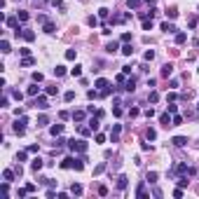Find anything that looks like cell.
Listing matches in <instances>:
<instances>
[{"mask_svg": "<svg viewBox=\"0 0 199 199\" xmlns=\"http://www.w3.org/2000/svg\"><path fill=\"white\" fill-rule=\"evenodd\" d=\"M112 115L115 117H122V108H112Z\"/></svg>", "mask_w": 199, "mask_h": 199, "instance_id": "61", "label": "cell"}, {"mask_svg": "<svg viewBox=\"0 0 199 199\" xmlns=\"http://www.w3.org/2000/svg\"><path fill=\"white\" fill-rule=\"evenodd\" d=\"M89 129H92V131H96V129H99V117H96V120H92V122H89Z\"/></svg>", "mask_w": 199, "mask_h": 199, "instance_id": "44", "label": "cell"}, {"mask_svg": "<svg viewBox=\"0 0 199 199\" xmlns=\"http://www.w3.org/2000/svg\"><path fill=\"white\" fill-rule=\"evenodd\" d=\"M148 99H150V103H157V101H159V94H157V92L152 89V92L148 94Z\"/></svg>", "mask_w": 199, "mask_h": 199, "instance_id": "29", "label": "cell"}, {"mask_svg": "<svg viewBox=\"0 0 199 199\" xmlns=\"http://www.w3.org/2000/svg\"><path fill=\"white\" fill-rule=\"evenodd\" d=\"M145 180H148V183H157V173H155V171H150V173L145 176Z\"/></svg>", "mask_w": 199, "mask_h": 199, "instance_id": "36", "label": "cell"}, {"mask_svg": "<svg viewBox=\"0 0 199 199\" xmlns=\"http://www.w3.org/2000/svg\"><path fill=\"white\" fill-rule=\"evenodd\" d=\"M133 89H136V77L124 80V92H133Z\"/></svg>", "mask_w": 199, "mask_h": 199, "instance_id": "6", "label": "cell"}, {"mask_svg": "<svg viewBox=\"0 0 199 199\" xmlns=\"http://www.w3.org/2000/svg\"><path fill=\"white\" fill-rule=\"evenodd\" d=\"M26 195H28V190H26V187H21V190H17V197H19V199H24Z\"/></svg>", "mask_w": 199, "mask_h": 199, "instance_id": "45", "label": "cell"}, {"mask_svg": "<svg viewBox=\"0 0 199 199\" xmlns=\"http://www.w3.org/2000/svg\"><path fill=\"white\" fill-rule=\"evenodd\" d=\"M127 5H129V9H131V7H138V0H129Z\"/></svg>", "mask_w": 199, "mask_h": 199, "instance_id": "63", "label": "cell"}, {"mask_svg": "<svg viewBox=\"0 0 199 199\" xmlns=\"http://www.w3.org/2000/svg\"><path fill=\"white\" fill-rule=\"evenodd\" d=\"M178 124H183V117H180V115H173V120H171V127H178Z\"/></svg>", "mask_w": 199, "mask_h": 199, "instance_id": "35", "label": "cell"}, {"mask_svg": "<svg viewBox=\"0 0 199 199\" xmlns=\"http://www.w3.org/2000/svg\"><path fill=\"white\" fill-rule=\"evenodd\" d=\"M70 75H73V77H82V66H75V68H70Z\"/></svg>", "mask_w": 199, "mask_h": 199, "instance_id": "22", "label": "cell"}, {"mask_svg": "<svg viewBox=\"0 0 199 199\" xmlns=\"http://www.w3.org/2000/svg\"><path fill=\"white\" fill-rule=\"evenodd\" d=\"M143 59H145V61H152V59H155V49H148V52L143 54Z\"/></svg>", "mask_w": 199, "mask_h": 199, "instance_id": "33", "label": "cell"}, {"mask_svg": "<svg viewBox=\"0 0 199 199\" xmlns=\"http://www.w3.org/2000/svg\"><path fill=\"white\" fill-rule=\"evenodd\" d=\"M54 75H56V77H63V75H66V66H56L54 68Z\"/></svg>", "mask_w": 199, "mask_h": 199, "instance_id": "23", "label": "cell"}, {"mask_svg": "<svg viewBox=\"0 0 199 199\" xmlns=\"http://www.w3.org/2000/svg\"><path fill=\"white\" fill-rule=\"evenodd\" d=\"M105 52H108V54H115V52H117V42H108V45H105Z\"/></svg>", "mask_w": 199, "mask_h": 199, "instance_id": "20", "label": "cell"}, {"mask_svg": "<svg viewBox=\"0 0 199 199\" xmlns=\"http://www.w3.org/2000/svg\"><path fill=\"white\" fill-rule=\"evenodd\" d=\"M19 52H21V56H31V49H28V47H21Z\"/></svg>", "mask_w": 199, "mask_h": 199, "instance_id": "56", "label": "cell"}, {"mask_svg": "<svg viewBox=\"0 0 199 199\" xmlns=\"http://www.w3.org/2000/svg\"><path fill=\"white\" fill-rule=\"evenodd\" d=\"M77 131L82 133V136H89V133H92V129H89V127H80V129H77Z\"/></svg>", "mask_w": 199, "mask_h": 199, "instance_id": "46", "label": "cell"}, {"mask_svg": "<svg viewBox=\"0 0 199 199\" xmlns=\"http://www.w3.org/2000/svg\"><path fill=\"white\" fill-rule=\"evenodd\" d=\"M173 197H183V187H176L173 190Z\"/></svg>", "mask_w": 199, "mask_h": 199, "instance_id": "62", "label": "cell"}, {"mask_svg": "<svg viewBox=\"0 0 199 199\" xmlns=\"http://www.w3.org/2000/svg\"><path fill=\"white\" fill-rule=\"evenodd\" d=\"M52 5H54V7H59V9H63V0H52Z\"/></svg>", "mask_w": 199, "mask_h": 199, "instance_id": "58", "label": "cell"}, {"mask_svg": "<svg viewBox=\"0 0 199 199\" xmlns=\"http://www.w3.org/2000/svg\"><path fill=\"white\" fill-rule=\"evenodd\" d=\"M33 63H35V59H31V56H24V59L19 61V66H21V68H28V66H33Z\"/></svg>", "mask_w": 199, "mask_h": 199, "instance_id": "14", "label": "cell"}, {"mask_svg": "<svg viewBox=\"0 0 199 199\" xmlns=\"http://www.w3.org/2000/svg\"><path fill=\"white\" fill-rule=\"evenodd\" d=\"M145 2H155V0H145Z\"/></svg>", "mask_w": 199, "mask_h": 199, "instance_id": "64", "label": "cell"}, {"mask_svg": "<svg viewBox=\"0 0 199 199\" xmlns=\"http://www.w3.org/2000/svg\"><path fill=\"white\" fill-rule=\"evenodd\" d=\"M26 94H28V96H37V94H40V87H37V84L28 87V92H26Z\"/></svg>", "mask_w": 199, "mask_h": 199, "instance_id": "24", "label": "cell"}, {"mask_svg": "<svg viewBox=\"0 0 199 199\" xmlns=\"http://www.w3.org/2000/svg\"><path fill=\"white\" fill-rule=\"evenodd\" d=\"M26 124H28V120H26V117H21V120H17V122H14V133H19V136H24V133H26Z\"/></svg>", "mask_w": 199, "mask_h": 199, "instance_id": "2", "label": "cell"}, {"mask_svg": "<svg viewBox=\"0 0 199 199\" xmlns=\"http://www.w3.org/2000/svg\"><path fill=\"white\" fill-rule=\"evenodd\" d=\"M127 185H129V178H127V176H120V178H117V187H120V190H127Z\"/></svg>", "mask_w": 199, "mask_h": 199, "instance_id": "12", "label": "cell"}, {"mask_svg": "<svg viewBox=\"0 0 199 199\" xmlns=\"http://www.w3.org/2000/svg\"><path fill=\"white\" fill-rule=\"evenodd\" d=\"M75 159H77V157H66V159L61 162V169H73V166H75Z\"/></svg>", "mask_w": 199, "mask_h": 199, "instance_id": "8", "label": "cell"}, {"mask_svg": "<svg viewBox=\"0 0 199 199\" xmlns=\"http://www.w3.org/2000/svg\"><path fill=\"white\" fill-rule=\"evenodd\" d=\"M59 117H61V120H68V117H73V115H70L68 110H61V112H59Z\"/></svg>", "mask_w": 199, "mask_h": 199, "instance_id": "53", "label": "cell"}, {"mask_svg": "<svg viewBox=\"0 0 199 199\" xmlns=\"http://www.w3.org/2000/svg\"><path fill=\"white\" fill-rule=\"evenodd\" d=\"M87 24H89V26H96V24H99V19H96V17H89V19H87Z\"/></svg>", "mask_w": 199, "mask_h": 199, "instance_id": "54", "label": "cell"}, {"mask_svg": "<svg viewBox=\"0 0 199 199\" xmlns=\"http://www.w3.org/2000/svg\"><path fill=\"white\" fill-rule=\"evenodd\" d=\"M171 73H173V66H171V63H166V66H162V75H164V77H169Z\"/></svg>", "mask_w": 199, "mask_h": 199, "instance_id": "21", "label": "cell"}, {"mask_svg": "<svg viewBox=\"0 0 199 199\" xmlns=\"http://www.w3.org/2000/svg\"><path fill=\"white\" fill-rule=\"evenodd\" d=\"M120 40H122V42H129V40H131V33H122V37H120Z\"/></svg>", "mask_w": 199, "mask_h": 199, "instance_id": "60", "label": "cell"}, {"mask_svg": "<svg viewBox=\"0 0 199 199\" xmlns=\"http://www.w3.org/2000/svg\"><path fill=\"white\" fill-rule=\"evenodd\" d=\"M185 40H187V35H185V33H176V45H183Z\"/></svg>", "mask_w": 199, "mask_h": 199, "instance_id": "28", "label": "cell"}, {"mask_svg": "<svg viewBox=\"0 0 199 199\" xmlns=\"http://www.w3.org/2000/svg\"><path fill=\"white\" fill-rule=\"evenodd\" d=\"M42 28H45V33H54V31H56V24H54V21H45Z\"/></svg>", "mask_w": 199, "mask_h": 199, "instance_id": "11", "label": "cell"}, {"mask_svg": "<svg viewBox=\"0 0 199 199\" xmlns=\"http://www.w3.org/2000/svg\"><path fill=\"white\" fill-rule=\"evenodd\" d=\"M105 171V164H99L96 169H94V176H99V173H103Z\"/></svg>", "mask_w": 199, "mask_h": 199, "instance_id": "48", "label": "cell"}, {"mask_svg": "<svg viewBox=\"0 0 199 199\" xmlns=\"http://www.w3.org/2000/svg\"><path fill=\"white\" fill-rule=\"evenodd\" d=\"M162 31H164V33H176V26L169 24V21H164V24H162Z\"/></svg>", "mask_w": 199, "mask_h": 199, "instance_id": "17", "label": "cell"}, {"mask_svg": "<svg viewBox=\"0 0 199 199\" xmlns=\"http://www.w3.org/2000/svg\"><path fill=\"white\" fill-rule=\"evenodd\" d=\"M5 24L9 28H19V17H9V19H5Z\"/></svg>", "mask_w": 199, "mask_h": 199, "instance_id": "10", "label": "cell"}, {"mask_svg": "<svg viewBox=\"0 0 199 199\" xmlns=\"http://www.w3.org/2000/svg\"><path fill=\"white\" fill-rule=\"evenodd\" d=\"M145 136H148L150 141H155V138H157V131H155V129H148V131H145Z\"/></svg>", "mask_w": 199, "mask_h": 199, "instance_id": "41", "label": "cell"}, {"mask_svg": "<svg viewBox=\"0 0 199 199\" xmlns=\"http://www.w3.org/2000/svg\"><path fill=\"white\" fill-rule=\"evenodd\" d=\"M2 178H5L7 183H12V180H14V171H12V169H5V171H2Z\"/></svg>", "mask_w": 199, "mask_h": 199, "instance_id": "15", "label": "cell"}, {"mask_svg": "<svg viewBox=\"0 0 199 199\" xmlns=\"http://www.w3.org/2000/svg\"><path fill=\"white\" fill-rule=\"evenodd\" d=\"M33 80H35V82H42V80H45V75H42V73H33Z\"/></svg>", "mask_w": 199, "mask_h": 199, "instance_id": "52", "label": "cell"}, {"mask_svg": "<svg viewBox=\"0 0 199 199\" xmlns=\"http://www.w3.org/2000/svg\"><path fill=\"white\" fill-rule=\"evenodd\" d=\"M136 197H145V185H143V183L138 185V190H136Z\"/></svg>", "mask_w": 199, "mask_h": 199, "instance_id": "39", "label": "cell"}, {"mask_svg": "<svg viewBox=\"0 0 199 199\" xmlns=\"http://www.w3.org/2000/svg\"><path fill=\"white\" fill-rule=\"evenodd\" d=\"M171 143H173L176 148H185V145H187V138H185V136H173Z\"/></svg>", "mask_w": 199, "mask_h": 199, "instance_id": "4", "label": "cell"}, {"mask_svg": "<svg viewBox=\"0 0 199 199\" xmlns=\"http://www.w3.org/2000/svg\"><path fill=\"white\" fill-rule=\"evenodd\" d=\"M108 14H110V9H105V7H101V9H99V17H101V19H108Z\"/></svg>", "mask_w": 199, "mask_h": 199, "instance_id": "40", "label": "cell"}, {"mask_svg": "<svg viewBox=\"0 0 199 199\" xmlns=\"http://www.w3.org/2000/svg\"><path fill=\"white\" fill-rule=\"evenodd\" d=\"M187 26H190V28H195V26H197V17H190V21H187Z\"/></svg>", "mask_w": 199, "mask_h": 199, "instance_id": "55", "label": "cell"}, {"mask_svg": "<svg viewBox=\"0 0 199 199\" xmlns=\"http://www.w3.org/2000/svg\"><path fill=\"white\" fill-rule=\"evenodd\" d=\"M17 17H19V21H28V12H26V9H19Z\"/></svg>", "mask_w": 199, "mask_h": 199, "instance_id": "25", "label": "cell"}, {"mask_svg": "<svg viewBox=\"0 0 199 199\" xmlns=\"http://www.w3.org/2000/svg\"><path fill=\"white\" fill-rule=\"evenodd\" d=\"M120 131H122V124H115V127H112V131H110V138H112V143L120 138Z\"/></svg>", "mask_w": 199, "mask_h": 199, "instance_id": "9", "label": "cell"}, {"mask_svg": "<svg viewBox=\"0 0 199 199\" xmlns=\"http://www.w3.org/2000/svg\"><path fill=\"white\" fill-rule=\"evenodd\" d=\"M63 99H66L68 103H70V101L75 99V92H66V94H63Z\"/></svg>", "mask_w": 199, "mask_h": 199, "instance_id": "47", "label": "cell"}, {"mask_svg": "<svg viewBox=\"0 0 199 199\" xmlns=\"http://www.w3.org/2000/svg\"><path fill=\"white\" fill-rule=\"evenodd\" d=\"M21 37H24L26 42H33V40H35V33H33V31H28V28H24V31H21Z\"/></svg>", "mask_w": 199, "mask_h": 199, "instance_id": "7", "label": "cell"}, {"mask_svg": "<svg viewBox=\"0 0 199 199\" xmlns=\"http://www.w3.org/2000/svg\"><path fill=\"white\" fill-rule=\"evenodd\" d=\"M176 183H178V187H185V185H187V178H178Z\"/></svg>", "mask_w": 199, "mask_h": 199, "instance_id": "57", "label": "cell"}, {"mask_svg": "<svg viewBox=\"0 0 199 199\" xmlns=\"http://www.w3.org/2000/svg\"><path fill=\"white\" fill-rule=\"evenodd\" d=\"M171 120H173V117H171V112H169V110H166V112H162V115H159V122H162L164 127H171Z\"/></svg>", "mask_w": 199, "mask_h": 199, "instance_id": "5", "label": "cell"}, {"mask_svg": "<svg viewBox=\"0 0 199 199\" xmlns=\"http://www.w3.org/2000/svg\"><path fill=\"white\" fill-rule=\"evenodd\" d=\"M68 148H70L73 152H87V143H84V141H75V138H73V141H68Z\"/></svg>", "mask_w": 199, "mask_h": 199, "instance_id": "1", "label": "cell"}, {"mask_svg": "<svg viewBox=\"0 0 199 199\" xmlns=\"http://www.w3.org/2000/svg\"><path fill=\"white\" fill-rule=\"evenodd\" d=\"M0 49L7 54V52H9V42H7V40H2V42H0Z\"/></svg>", "mask_w": 199, "mask_h": 199, "instance_id": "42", "label": "cell"}, {"mask_svg": "<svg viewBox=\"0 0 199 199\" xmlns=\"http://www.w3.org/2000/svg\"><path fill=\"white\" fill-rule=\"evenodd\" d=\"M42 166H45V162H42V159H40V157H35L33 162H31V169H33V171H40V169H42Z\"/></svg>", "mask_w": 199, "mask_h": 199, "instance_id": "13", "label": "cell"}, {"mask_svg": "<svg viewBox=\"0 0 199 199\" xmlns=\"http://www.w3.org/2000/svg\"><path fill=\"white\" fill-rule=\"evenodd\" d=\"M122 54H124V56H131V54H133V47L129 45V42H124V47H122Z\"/></svg>", "mask_w": 199, "mask_h": 199, "instance_id": "19", "label": "cell"}, {"mask_svg": "<svg viewBox=\"0 0 199 199\" xmlns=\"http://www.w3.org/2000/svg\"><path fill=\"white\" fill-rule=\"evenodd\" d=\"M73 120H75V122H82V120H84V112H82V110H75V112H73Z\"/></svg>", "mask_w": 199, "mask_h": 199, "instance_id": "26", "label": "cell"}, {"mask_svg": "<svg viewBox=\"0 0 199 199\" xmlns=\"http://www.w3.org/2000/svg\"><path fill=\"white\" fill-rule=\"evenodd\" d=\"M99 195H101V197H105V195H108V187H105V185H101V187H99Z\"/></svg>", "mask_w": 199, "mask_h": 199, "instance_id": "59", "label": "cell"}, {"mask_svg": "<svg viewBox=\"0 0 199 199\" xmlns=\"http://www.w3.org/2000/svg\"><path fill=\"white\" fill-rule=\"evenodd\" d=\"M145 117H148V120L155 117V108H145Z\"/></svg>", "mask_w": 199, "mask_h": 199, "instance_id": "49", "label": "cell"}, {"mask_svg": "<svg viewBox=\"0 0 199 199\" xmlns=\"http://www.w3.org/2000/svg\"><path fill=\"white\" fill-rule=\"evenodd\" d=\"M12 96H14V99H17V101H21V99H24V94H21L19 89H14V92H12Z\"/></svg>", "mask_w": 199, "mask_h": 199, "instance_id": "51", "label": "cell"}, {"mask_svg": "<svg viewBox=\"0 0 199 199\" xmlns=\"http://www.w3.org/2000/svg\"><path fill=\"white\" fill-rule=\"evenodd\" d=\"M75 56H77V52H75V49H66V59H68V61H73Z\"/></svg>", "mask_w": 199, "mask_h": 199, "instance_id": "37", "label": "cell"}, {"mask_svg": "<svg viewBox=\"0 0 199 199\" xmlns=\"http://www.w3.org/2000/svg\"><path fill=\"white\" fill-rule=\"evenodd\" d=\"M45 92H47V96H56L59 94V87H47Z\"/></svg>", "mask_w": 199, "mask_h": 199, "instance_id": "34", "label": "cell"}, {"mask_svg": "<svg viewBox=\"0 0 199 199\" xmlns=\"http://www.w3.org/2000/svg\"><path fill=\"white\" fill-rule=\"evenodd\" d=\"M82 192H84V187H82V185H77V183H75V185L70 187V195H75V197H80Z\"/></svg>", "mask_w": 199, "mask_h": 199, "instance_id": "16", "label": "cell"}, {"mask_svg": "<svg viewBox=\"0 0 199 199\" xmlns=\"http://www.w3.org/2000/svg\"><path fill=\"white\" fill-rule=\"evenodd\" d=\"M166 17H169V19H176V17H178V9H176V7L166 9Z\"/></svg>", "mask_w": 199, "mask_h": 199, "instance_id": "31", "label": "cell"}, {"mask_svg": "<svg viewBox=\"0 0 199 199\" xmlns=\"http://www.w3.org/2000/svg\"><path fill=\"white\" fill-rule=\"evenodd\" d=\"M35 108L47 110V108H49V101H47V96H37V99H35Z\"/></svg>", "mask_w": 199, "mask_h": 199, "instance_id": "3", "label": "cell"}, {"mask_svg": "<svg viewBox=\"0 0 199 199\" xmlns=\"http://www.w3.org/2000/svg\"><path fill=\"white\" fill-rule=\"evenodd\" d=\"M166 110H169V112H171V115H176V110H178V105H176V103H173V101H171V103H169V105H166Z\"/></svg>", "mask_w": 199, "mask_h": 199, "instance_id": "38", "label": "cell"}, {"mask_svg": "<svg viewBox=\"0 0 199 199\" xmlns=\"http://www.w3.org/2000/svg\"><path fill=\"white\" fill-rule=\"evenodd\" d=\"M152 28V17L150 19H143V31H150Z\"/></svg>", "mask_w": 199, "mask_h": 199, "instance_id": "32", "label": "cell"}, {"mask_svg": "<svg viewBox=\"0 0 199 199\" xmlns=\"http://www.w3.org/2000/svg\"><path fill=\"white\" fill-rule=\"evenodd\" d=\"M45 124H49V117L47 115H40L37 117V127H45Z\"/></svg>", "mask_w": 199, "mask_h": 199, "instance_id": "27", "label": "cell"}, {"mask_svg": "<svg viewBox=\"0 0 199 199\" xmlns=\"http://www.w3.org/2000/svg\"><path fill=\"white\" fill-rule=\"evenodd\" d=\"M26 157H28V150H26V152H19V155H17V159H19V162H26Z\"/></svg>", "mask_w": 199, "mask_h": 199, "instance_id": "50", "label": "cell"}, {"mask_svg": "<svg viewBox=\"0 0 199 199\" xmlns=\"http://www.w3.org/2000/svg\"><path fill=\"white\" fill-rule=\"evenodd\" d=\"M87 96H89V99H99V89H89Z\"/></svg>", "mask_w": 199, "mask_h": 199, "instance_id": "43", "label": "cell"}, {"mask_svg": "<svg viewBox=\"0 0 199 199\" xmlns=\"http://www.w3.org/2000/svg\"><path fill=\"white\" fill-rule=\"evenodd\" d=\"M173 171H178V173H187V171H190V166H187V164H178Z\"/></svg>", "mask_w": 199, "mask_h": 199, "instance_id": "30", "label": "cell"}, {"mask_svg": "<svg viewBox=\"0 0 199 199\" xmlns=\"http://www.w3.org/2000/svg\"><path fill=\"white\" fill-rule=\"evenodd\" d=\"M61 131H63V124H54V127L49 129V133H52V136H61Z\"/></svg>", "mask_w": 199, "mask_h": 199, "instance_id": "18", "label": "cell"}]
</instances>
